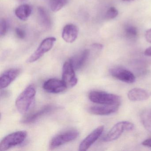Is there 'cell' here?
Listing matches in <instances>:
<instances>
[{"mask_svg": "<svg viewBox=\"0 0 151 151\" xmlns=\"http://www.w3.org/2000/svg\"><path fill=\"white\" fill-rule=\"evenodd\" d=\"M75 71L70 60L65 62L63 67L62 80L67 88L73 87L77 83L78 79Z\"/></svg>", "mask_w": 151, "mask_h": 151, "instance_id": "52a82bcc", "label": "cell"}, {"mask_svg": "<svg viewBox=\"0 0 151 151\" xmlns=\"http://www.w3.org/2000/svg\"><path fill=\"white\" fill-rule=\"evenodd\" d=\"M104 129V126L101 125L92 132L80 143L79 151H85L88 150L101 136Z\"/></svg>", "mask_w": 151, "mask_h": 151, "instance_id": "9c48e42d", "label": "cell"}, {"mask_svg": "<svg viewBox=\"0 0 151 151\" xmlns=\"http://www.w3.org/2000/svg\"><path fill=\"white\" fill-rule=\"evenodd\" d=\"M38 14L41 25L45 29H50L52 26V22L47 11L44 8L40 7L38 8Z\"/></svg>", "mask_w": 151, "mask_h": 151, "instance_id": "ac0fdd59", "label": "cell"}, {"mask_svg": "<svg viewBox=\"0 0 151 151\" xmlns=\"http://www.w3.org/2000/svg\"><path fill=\"white\" fill-rule=\"evenodd\" d=\"M56 40V38L53 37H47L44 39L37 50L28 59L27 62L32 63L39 60L46 53L52 48Z\"/></svg>", "mask_w": 151, "mask_h": 151, "instance_id": "5b68a950", "label": "cell"}, {"mask_svg": "<svg viewBox=\"0 0 151 151\" xmlns=\"http://www.w3.org/2000/svg\"><path fill=\"white\" fill-rule=\"evenodd\" d=\"M36 91L32 85L29 86L20 95L16 101V106L21 114L28 113L34 106Z\"/></svg>", "mask_w": 151, "mask_h": 151, "instance_id": "6da1fadb", "label": "cell"}, {"mask_svg": "<svg viewBox=\"0 0 151 151\" xmlns=\"http://www.w3.org/2000/svg\"><path fill=\"white\" fill-rule=\"evenodd\" d=\"M27 132L25 131L16 132L5 137L0 143V151H5L13 147L22 144L26 138Z\"/></svg>", "mask_w": 151, "mask_h": 151, "instance_id": "3957f363", "label": "cell"}, {"mask_svg": "<svg viewBox=\"0 0 151 151\" xmlns=\"http://www.w3.org/2000/svg\"><path fill=\"white\" fill-rule=\"evenodd\" d=\"M78 34L77 26L72 24H67L63 30L62 37L67 43H72L76 40Z\"/></svg>", "mask_w": 151, "mask_h": 151, "instance_id": "5bb4252c", "label": "cell"}, {"mask_svg": "<svg viewBox=\"0 0 151 151\" xmlns=\"http://www.w3.org/2000/svg\"><path fill=\"white\" fill-rule=\"evenodd\" d=\"M88 97L92 102L100 105H120L121 104L120 96L102 91H91Z\"/></svg>", "mask_w": 151, "mask_h": 151, "instance_id": "7a4b0ae2", "label": "cell"}, {"mask_svg": "<svg viewBox=\"0 0 151 151\" xmlns=\"http://www.w3.org/2000/svg\"><path fill=\"white\" fill-rule=\"evenodd\" d=\"M118 14L117 9L114 7H111L107 11L106 18L107 20H111L116 18Z\"/></svg>", "mask_w": 151, "mask_h": 151, "instance_id": "7402d4cb", "label": "cell"}, {"mask_svg": "<svg viewBox=\"0 0 151 151\" xmlns=\"http://www.w3.org/2000/svg\"><path fill=\"white\" fill-rule=\"evenodd\" d=\"M8 30V24L5 19H1L0 24V35L1 37L5 36Z\"/></svg>", "mask_w": 151, "mask_h": 151, "instance_id": "603a6c76", "label": "cell"}, {"mask_svg": "<svg viewBox=\"0 0 151 151\" xmlns=\"http://www.w3.org/2000/svg\"><path fill=\"white\" fill-rule=\"evenodd\" d=\"M109 72L113 77L124 83L131 84L136 81V77L134 74L131 71L124 68H112L109 70Z\"/></svg>", "mask_w": 151, "mask_h": 151, "instance_id": "ba28073f", "label": "cell"}, {"mask_svg": "<svg viewBox=\"0 0 151 151\" xmlns=\"http://www.w3.org/2000/svg\"><path fill=\"white\" fill-rule=\"evenodd\" d=\"M142 145L144 146L151 147V138L145 139L142 142Z\"/></svg>", "mask_w": 151, "mask_h": 151, "instance_id": "484cf974", "label": "cell"}, {"mask_svg": "<svg viewBox=\"0 0 151 151\" xmlns=\"http://www.w3.org/2000/svg\"><path fill=\"white\" fill-rule=\"evenodd\" d=\"M134 124L128 121H122L116 124L103 138L104 142H108L116 140L120 137L125 131H129L134 129Z\"/></svg>", "mask_w": 151, "mask_h": 151, "instance_id": "277c9868", "label": "cell"}, {"mask_svg": "<svg viewBox=\"0 0 151 151\" xmlns=\"http://www.w3.org/2000/svg\"><path fill=\"white\" fill-rule=\"evenodd\" d=\"M56 109L57 107L55 106L51 105H47L37 112L27 116L22 122L24 124L32 123L38 120L43 116L52 112Z\"/></svg>", "mask_w": 151, "mask_h": 151, "instance_id": "4fadbf2b", "label": "cell"}, {"mask_svg": "<svg viewBox=\"0 0 151 151\" xmlns=\"http://www.w3.org/2000/svg\"><path fill=\"white\" fill-rule=\"evenodd\" d=\"M21 73V69L12 68L5 71L0 78V88L4 89L14 81Z\"/></svg>", "mask_w": 151, "mask_h": 151, "instance_id": "8fae6325", "label": "cell"}, {"mask_svg": "<svg viewBox=\"0 0 151 151\" xmlns=\"http://www.w3.org/2000/svg\"><path fill=\"white\" fill-rule=\"evenodd\" d=\"M31 13V7L29 5L26 4L21 5L15 11V14L17 17L23 21L28 20Z\"/></svg>", "mask_w": 151, "mask_h": 151, "instance_id": "e0dca14e", "label": "cell"}, {"mask_svg": "<svg viewBox=\"0 0 151 151\" xmlns=\"http://www.w3.org/2000/svg\"><path fill=\"white\" fill-rule=\"evenodd\" d=\"M145 55L147 56H151V47L147 48L144 52Z\"/></svg>", "mask_w": 151, "mask_h": 151, "instance_id": "4316f807", "label": "cell"}, {"mask_svg": "<svg viewBox=\"0 0 151 151\" xmlns=\"http://www.w3.org/2000/svg\"><path fill=\"white\" fill-rule=\"evenodd\" d=\"M122 1H128V2H129V1H134L135 0H122Z\"/></svg>", "mask_w": 151, "mask_h": 151, "instance_id": "f1b7e54d", "label": "cell"}, {"mask_svg": "<svg viewBox=\"0 0 151 151\" xmlns=\"http://www.w3.org/2000/svg\"><path fill=\"white\" fill-rule=\"evenodd\" d=\"M90 55V51L88 49L84 50L78 55L70 59L75 70L81 69L86 63Z\"/></svg>", "mask_w": 151, "mask_h": 151, "instance_id": "2e32d148", "label": "cell"}, {"mask_svg": "<svg viewBox=\"0 0 151 151\" xmlns=\"http://www.w3.org/2000/svg\"><path fill=\"white\" fill-rule=\"evenodd\" d=\"M68 0H49V6L53 12H58L68 4Z\"/></svg>", "mask_w": 151, "mask_h": 151, "instance_id": "d6986e66", "label": "cell"}, {"mask_svg": "<svg viewBox=\"0 0 151 151\" xmlns=\"http://www.w3.org/2000/svg\"><path fill=\"white\" fill-rule=\"evenodd\" d=\"M141 120L147 129L151 131V109L143 112L141 115Z\"/></svg>", "mask_w": 151, "mask_h": 151, "instance_id": "ffe728a7", "label": "cell"}, {"mask_svg": "<svg viewBox=\"0 0 151 151\" xmlns=\"http://www.w3.org/2000/svg\"><path fill=\"white\" fill-rule=\"evenodd\" d=\"M145 37L147 42L151 43V29L146 32Z\"/></svg>", "mask_w": 151, "mask_h": 151, "instance_id": "d4e9b609", "label": "cell"}, {"mask_svg": "<svg viewBox=\"0 0 151 151\" xmlns=\"http://www.w3.org/2000/svg\"><path fill=\"white\" fill-rule=\"evenodd\" d=\"M125 36L129 39L135 38L137 36V30L136 27L132 25H128L124 29Z\"/></svg>", "mask_w": 151, "mask_h": 151, "instance_id": "44dd1931", "label": "cell"}, {"mask_svg": "<svg viewBox=\"0 0 151 151\" xmlns=\"http://www.w3.org/2000/svg\"><path fill=\"white\" fill-rule=\"evenodd\" d=\"M93 47L94 48L98 49H101L103 48V45L100 44H94L93 45Z\"/></svg>", "mask_w": 151, "mask_h": 151, "instance_id": "83f0119b", "label": "cell"}, {"mask_svg": "<svg viewBox=\"0 0 151 151\" xmlns=\"http://www.w3.org/2000/svg\"><path fill=\"white\" fill-rule=\"evenodd\" d=\"M79 132L76 130H70L55 136L50 141L49 147L52 149L59 147L66 143L76 139Z\"/></svg>", "mask_w": 151, "mask_h": 151, "instance_id": "8992f818", "label": "cell"}, {"mask_svg": "<svg viewBox=\"0 0 151 151\" xmlns=\"http://www.w3.org/2000/svg\"><path fill=\"white\" fill-rule=\"evenodd\" d=\"M16 34L17 36L21 39H23L25 38L26 34L25 32L20 28H17L15 30Z\"/></svg>", "mask_w": 151, "mask_h": 151, "instance_id": "cb8c5ba5", "label": "cell"}, {"mask_svg": "<svg viewBox=\"0 0 151 151\" xmlns=\"http://www.w3.org/2000/svg\"><path fill=\"white\" fill-rule=\"evenodd\" d=\"M120 105H106L95 106L91 107L88 111L92 114L96 115H108L116 112L119 109Z\"/></svg>", "mask_w": 151, "mask_h": 151, "instance_id": "7c38bea8", "label": "cell"}, {"mask_svg": "<svg viewBox=\"0 0 151 151\" xmlns=\"http://www.w3.org/2000/svg\"><path fill=\"white\" fill-rule=\"evenodd\" d=\"M43 88L47 92L58 93L64 91L67 87L63 80L56 78H51L44 83Z\"/></svg>", "mask_w": 151, "mask_h": 151, "instance_id": "30bf717a", "label": "cell"}, {"mask_svg": "<svg viewBox=\"0 0 151 151\" xmlns=\"http://www.w3.org/2000/svg\"><path fill=\"white\" fill-rule=\"evenodd\" d=\"M127 96L131 101H142L148 99L150 98V93L144 89L135 88L128 92Z\"/></svg>", "mask_w": 151, "mask_h": 151, "instance_id": "9a60e30c", "label": "cell"}]
</instances>
